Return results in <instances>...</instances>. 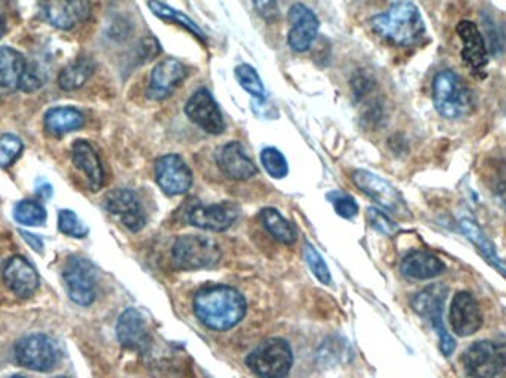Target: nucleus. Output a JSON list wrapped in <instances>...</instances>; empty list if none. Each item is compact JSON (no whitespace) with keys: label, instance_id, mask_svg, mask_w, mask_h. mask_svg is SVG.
Masks as SVG:
<instances>
[{"label":"nucleus","instance_id":"3","mask_svg":"<svg viewBox=\"0 0 506 378\" xmlns=\"http://www.w3.org/2000/svg\"><path fill=\"white\" fill-rule=\"evenodd\" d=\"M432 101L440 116L456 120L472 110V94L456 73L443 70L432 81Z\"/></svg>","mask_w":506,"mask_h":378},{"label":"nucleus","instance_id":"23","mask_svg":"<svg viewBox=\"0 0 506 378\" xmlns=\"http://www.w3.org/2000/svg\"><path fill=\"white\" fill-rule=\"evenodd\" d=\"M72 160L85 174L90 191H99L104 185V169L95 148L88 141H76L72 147Z\"/></svg>","mask_w":506,"mask_h":378},{"label":"nucleus","instance_id":"42","mask_svg":"<svg viewBox=\"0 0 506 378\" xmlns=\"http://www.w3.org/2000/svg\"><path fill=\"white\" fill-rule=\"evenodd\" d=\"M139 52H141L143 61H152V59L156 58L157 55L160 54V43L154 37H145L139 45Z\"/></svg>","mask_w":506,"mask_h":378},{"label":"nucleus","instance_id":"6","mask_svg":"<svg viewBox=\"0 0 506 378\" xmlns=\"http://www.w3.org/2000/svg\"><path fill=\"white\" fill-rule=\"evenodd\" d=\"M221 249L216 241L203 235L181 236L172 249V260L178 269L198 271L215 266Z\"/></svg>","mask_w":506,"mask_h":378},{"label":"nucleus","instance_id":"8","mask_svg":"<svg viewBox=\"0 0 506 378\" xmlns=\"http://www.w3.org/2000/svg\"><path fill=\"white\" fill-rule=\"evenodd\" d=\"M15 356L24 368L48 373L58 364L59 349L54 338L46 334H32L19 340L15 347Z\"/></svg>","mask_w":506,"mask_h":378},{"label":"nucleus","instance_id":"32","mask_svg":"<svg viewBox=\"0 0 506 378\" xmlns=\"http://www.w3.org/2000/svg\"><path fill=\"white\" fill-rule=\"evenodd\" d=\"M234 76L237 79L238 85L242 86L247 94L252 95V98L267 99L265 88L262 85L260 74L252 66H249V64L237 66L236 70H234Z\"/></svg>","mask_w":506,"mask_h":378},{"label":"nucleus","instance_id":"12","mask_svg":"<svg viewBox=\"0 0 506 378\" xmlns=\"http://www.w3.org/2000/svg\"><path fill=\"white\" fill-rule=\"evenodd\" d=\"M185 114L206 134L221 135L225 130L224 117L220 105L209 90L199 89L194 92L185 104Z\"/></svg>","mask_w":506,"mask_h":378},{"label":"nucleus","instance_id":"4","mask_svg":"<svg viewBox=\"0 0 506 378\" xmlns=\"http://www.w3.org/2000/svg\"><path fill=\"white\" fill-rule=\"evenodd\" d=\"M448 294V285L432 284L415 294L412 298L413 311L430 320L431 325L439 333L440 351L444 356L452 355L456 349V342L452 334L448 333L443 320L444 303Z\"/></svg>","mask_w":506,"mask_h":378},{"label":"nucleus","instance_id":"21","mask_svg":"<svg viewBox=\"0 0 506 378\" xmlns=\"http://www.w3.org/2000/svg\"><path fill=\"white\" fill-rule=\"evenodd\" d=\"M218 165L225 176L234 181H247L258 174L255 163L247 156L246 150L237 141L229 143L221 148Z\"/></svg>","mask_w":506,"mask_h":378},{"label":"nucleus","instance_id":"15","mask_svg":"<svg viewBox=\"0 0 506 378\" xmlns=\"http://www.w3.org/2000/svg\"><path fill=\"white\" fill-rule=\"evenodd\" d=\"M105 209L121 219V222L125 225L129 231L138 232L145 227V213L143 205L135 192L125 188H119L114 191L108 192L105 197Z\"/></svg>","mask_w":506,"mask_h":378},{"label":"nucleus","instance_id":"17","mask_svg":"<svg viewBox=\"0 0 506 378\" xmlns=\"http://www.w3.org/2000/svg\"><path fill=\"white\" fill-rule=\"evenodd\" d=\"M92 12L90 0H46L45 19L52 27L72 30L85 23Z\"/></svg>","mask_w":506,"mask_h":378},{"label":"nucleus","instance_id":"2","mask_svg":"<svg viewBox=\"0 0 506 378\" xmlns=\"http://www.w3.org/2000/svg\"><path fill=\"white\" fill-rule=\"evenodd\" d=\"M372 28L385 41L399 46L415 45L425 35V24L410 0H397L384 14L373 17Z\"/></svg>","mask_w":506,"mask_h":378},{"label":"nucleus","instance_id":"25","mask_svg":"<svg viewBox=\"0 0 506 378\" xmlns=\"http://www.w3.org/2000/svg\"><path fill=\"white\" fill-rule=\"evenodd\" d=\"M446 265L443 260L425 250L410 251L401 262V272L413 280H432L435 276L441 275Z\"/></svg>","mask_w":506,"mask_h":378},{"label":"nucleus","instance_id":"45","mask_svg":"<svg viewBox=\"0 0 506 378\" xmlns=\"http://www.w3.org/2000/svg\"><path fill=\"white\" fill-rule=\"evenodd\" d=\"M36 192L37 196L41 197V198L48 200V198L52 196V187H51V183L41 181V182L37 183Z\"/></svg>","mask_w":506,"mask_h":378},{"label":"nucleus","instance_id":"41","mask_svg":"<svg viewBox=\"0 0 506 378\" xmlns=\"http://www.w3.org/2000/svg\"><path fill=\"white\" fill-rule=\"evenodd\" d=\"M251 105L252 112H255L258 117H262L267 120H276L278 117L277 108L274 107L273 104H269L267 99L252 98Z\"/></svg>","mask_w":506,"mask_h":378},{"label":"nucleus","instance_id":"14","mask_svg":"<svg viewBox=\"0 0 506 378\" xmlns=\"http://www.w3.org/2000/svg\"><path fill=\"white\" fill-rule=\"evenodd\" d=\"M291 30L287 33V45L295 52H307L311 48L320 28L317 15L308 6L295 4L289 11Z\"/></svg>","mask_w":506,"mask_h":378},{"label":"nucleus","instance_id":"48","mask_svg":"<svg viewBox=\"0 0 506 378\" xmlns=\"http://www.w3.org/2000/svg\"><path fill=\"white\" fill-rule=\"evenodd\" d=\"M54 378H68V377H64V375H61V377H54Z\"/></svg>","mask_w":506,"mask_h":378},{"label":"nucleus","instance_id":"24","mask_svg":"<svg viewBox=\"0 0 506 378\" xmlns=\"http://www.w3.org/2000/svg\"><path fill=\"white\" fill-rule=\"evenodd\" d=\"M27 61L14 48H0V96L14 94L26 72Z\"/></svg>","mask_w":506,"mask_h":378},{"label":"nucleus","instance_id":"27","mask_svg":"<svg viewBox=\"0 0 506 378\" xmlns=\"http://www.w3.org/2000/svg\"><path fill=\"white\" fill-rule=\"evenodd\" d=\"M94 72V61L88 57H81L61 70L58 86L66 92L81 89L82 86H85L86 81H90Z\"/></svg>","mask_w":506,"mask_h":378},{"label":"nucleus","instance_id":"40","mask_svg":"<svg viewBox=\"0 0 506 378\" xmlns=\"http://www.w3.org/2000/svg\"><path fill=\"white\" fill-rule=\"evenodd\" d=\"M252 4L255 6L256 12L261 19L267 23H274L278 19L280 10H278L277 0H252Z\"/></svg>","mask_w":506,"mask_h":378},{"label":"nucleus","instance_id":"1","mask_svg":"<svg viewBox=\"0 0 506 378\" xmlns=\"http://www.w3.org/2000/svg\"><path fill=\"white\" fill-rule=\"evenodd\" d=\"M194 312L207 328L225 331L245 318L246 300L233 287L212 285L194 296Z\"/></svg>","mask_w":506,"mask_h":378},{"label":"nucleus","instance_id":"22","mask_svg":"<svg viewBox=\"0 0 506 378\" xmlns=\"http://www.w3.org/2000/svg\"><path fill=\"white\" fill-rule=\"evenodd\" d=\"M117 338L121 346L132 351H143L147 347V325L144 316L134 307L126 309L117 320Z\"/></svg>","mask_w":506,"mask_h":378},{"label":"nucleus","instance_id":"19","mask_svg":"<svg viewBox=\"0 0 506 378\" xmlns=\"http://www.w3.org/2000/svg\"><path fill=\"white\" fill-rule=\"evenodd\" d=\"M6 287L19 297H30L39 287V275L32 263L21 256H14L4 266Z\"/></svg>","mask_w":506,"mask_h":378},{"label":"nucleus","instance_id":"44","mask_svg":"<svg viewBox=\"0 0 506 378\" xmlns=\"http://www.w3.org/2000/svg\"><path fill=\"white\" fill-rule=\"evenodd\" d=\"M19 234L23 235L24 240L27 241L28 245L32 247L33 250H36L39 253H42V249H43V241L37 235H33L30 232L19 231Z\"/></svg>","mask_w":506,"mask_h":378},{"label":"nucleus","instance_id":"30","mask_svg":"<svg viewBox=\"0 0 506 378\" xmlns=\"http://www.w3.org/2000/svg\"><path fill=\"white\" fill-rule=\"evenodd\" d=\"M14 218L26 227H42L46 222V209L39 201L24 200L15 205Z\"/></svg>","mask_w":506,"mask_h":378},{"label":"nucleus","instance_id":"28","mask_svg":"<svg viewBox=\"0 0 506 378\" xmlns=\"http://www.w3.org/2000/svg\"><path fill=\"white\" fill-rule=\"evenodd\" d=\"M148 8L152 14L156 15L157 19L178 24L181 27H184L187 32L198 37L199 41L206 42V35L203 33L202 28L199 27L198 24L194 23L193 19H190L189 15H185L184 12L174 10L160 0H150Z\"/></svg>","mask_w":506,"mask_h":378},{"label":"nucleus","instance_id":"16","mask_svg":"<svg viewBox=\"0 0 506 378\" xmlns=\"http://www.w3.org/2000/svg\"><path fill=\"white\" fill-rule=\"evenodd\" d=\"M187 67L175 58H166L157 64L152 73L147 96L154 101L169 98L185 81Z\"/></svg>","mask_w":506,"mask_h":378},{"label":"nucleus","instance_id":"38","mask_svg":"<svg viewBox=\"0 0 506 378\" xmlns=\"http://www.w3.org/2000/svg\"><path fill=\"white\" fill-rule=\"evenodd\" d=\"M305 258H307L309 269L313 271L314 275L317 276L318 281L323 284H329L331 280V271L326 262L323 260L322 254L318 253L313 245H305Z\"/></svg>","mask_w":506,"mask_h":378},{"label":"nucleus","instance_id":"9","mask_svg":"<svg viewBox=\"0 0 506 378\" xmlns=\"http://www.w3.org/2000/svg\"><path fill=\"white\" fill-rule=\"evenodd\" d=\"M64 282L68 296L81 306H90L97 296V272L90 260L72 256L68 258L63 269Z\"/></svg>","mask_w":506,"mask_h":378},{"label":"nucleus","instance_id":"7","mask_svg":"<svg viewBox=\"0 0 506 378\" xmlns=\"http://www.w3.org/2000/svg\"><path fill=\"white\" fill-rule=\"evenodd\" d=\"M462 365L472 378L506 375V346L487 340L472 343L462 355Z\"/></svg>","mask_w":506,"mask_h":378},{"label":"nucleus","instance_id":"37","mask_svg":"<svg viewBox=\"0 0 506 378\" xmlns=\"http://www.w3.org/2000/svg\"><path fill=\"white\" fill-rule=\"evenodd\" d=\"M46 81H48V76H46V73L43 72V68L39 67L37 64L27 63L23 79H21V83H19V89L24 90V92H28V94H30V92H36V90L43 88Z\"/></svg>","mask_w":506,"mask_h":378},{"label":"nucleus","instance_id":"20","mask_svg":"<svg viewBox=\"0 0 506 378\" xmlns=\"http://www.w3.org/2000/svg\"><path fill=\"white\" fill-rule=\"evenodd\" d=\"M457 36L461 37L462 59L472 72H483L488 64V50L483 35L479 32L477 24L471 21H461L456 27Z\"/></svg>","mask_w":506,"mask_h":378},{"label":"nucleus","instance_id":"5","mask_svg":"<svg viewBox=\"0 0 506 378\" xmlns=\"http://www.w3.org/2000/svg\"><path fill=\"white\" fill-rule=\"evenodd\" d=\"M246 364L260 378H284L291 371L293 355L286 340L269 338L249 353Z\"/></svg>","mask_w":506,"mask_h":378},{"label":"nucleus","instance_id":"10","mask_svg":"<svg viewBox=\"0 0 506 378\" xmlns=\"http://www.w3.org/2000/svg\"><path fill=\"white\" fill-rule=\"evenodd\" d=\"M353 182L362 189L366 196L370 197L375 203L388 210L390 213L399 216H408L409 209L403 197L391 185L388 181L369 172V170H355L353 174Z\"/></svg>","mask_w":506,"mask_h":378},{"label":"nucleus","instance_id":"11","mask_svg":"<svg viewBox=\"0 0 506 378\" xmlns=\"http://www.w3.org/2000/svg\"><path fill=\"white\" fill-rule=\"evenodd\" d=\"M156 181L167 196H183L193 185V174L183 157L166 154L156 161Z\"/></svg>","mask_w":506,"mask_h":378},{"label":"nucleus","instance_id":"43","mask_svg":"<svg viewBox=\"0 0 506 378\" xmlns=\"http://www.w3.org/2000/svg\"><path fill=\"white\" fill-rule=\"evenodd\" d=\"M494 198H496L497 204L501 205L502 209L506 212V181H501L496 183V187L493 189Z\"/></svg>","mask_w":506,"mask_h":378},{"label":"nucleus","instance_id":"35","mask_svg":"<svg viewBox=\"0 0 506 378\" xmlns=\"http://www.w3.org/2000/svg\"><path fill=\"white\" fill-rule=\"evenodd\" d=\"M23 143L19 136L15 135L6 134L0 138V166L2 167H10L14 165L17 158L23 152Z\"/></svg>","mask_w":506,"mask_h":378},{"label":"nucleus","instance_id":"47","mask_svg":"<svg viewBox=\"0 0 506 378\" xmlns=\"http://www.w3.org/2000/svg\"><path fill=\"white\" fill-rule=\"evenodd\" d=\"M10 378H27V377H24V375H19V374H17V375H12V377Z\"/></svg>","mask_w":506,"mask_h":378},{"label":"nucleus","instance_id":"29","mask_svg":"<svg viewBox=\"0 0 506 378\" xmlns=\"http://www.w3.org/2000/svg\"><path fill=\"white\" fill-rule=\"evenodd\" d=\"M261 219L264 223L265 229L283 244H293L296 241L295 228L292 227L291 222H287L286 219L283 218L282 213L278 210L264 209L261 212Z\"/></svg>","mask_w":506,"mask_h":378},{"label":"nucleus","instance_id":"46","mask_svg":"<svg viewBox=\"0 0 506 378\" xmlns=\"http://www.w3.org/2000/svg\"><path fill=\"white\" fill-rule=\"evenodd\" d=\"M6 32V19L4 15L0 14V39L5 35Z\"/></svg>","mask_w":506,"mask_h":378},{"label":"nucleus","instance_id":"31","mask_svg":"<svg viewBox=\"0 0 506 378\" xmlns=\"http://www.w3.org/2000/svg\"><path fill=\"white\" fill-rule=\"evenodd\" d=\"M461 228L463 234L468 236V240L479 249V253L483 254L488 262H490L492 258H496V247H494L492 241L488 240V236L484 234L483 229H481L474 220H471V219H462Z\"/></svg>","mask_w":506,"mask_h":378},{"label":"nucleus","instance_id":"33","mask_svg":"<svg viewBox=\"0 0 506 378\" xmlns=\"http://www.w3.org/2000/svg\"><path fill=\"white\" fill-rule=\"evenodd\" d=\"M261 163L271 178L283 179L286 178L287 174H289L286 158L283 156L282 151H278L277 148L269 147L262 150Z\"/></svg>","mask_w":506,"mask_h":378},{"label":"nucleus","instance_id":"18","mask_svg":"<svg viewBox=\"0 0 506 378\" xmlns=\"http://www.w3.org/2000/svg\"><path fill=\"white\" fill-rule=\"evenodd\" d=\"M238 218V207L233 203L198 205L190 210L189 222L206 231L221 232L229 229Z\"/></svg>","mask_w":506,"mask_h":378},{"label":"nucleus","instance_id":"36","mask_svg":"<svg viewBox=\"0 0 506 378\" xmlns=\"http://www.w3.org/2000/svg\"><path fill=\"white\" fill-rule=\"evenodd\" d=\"M327 198L331 200L336 213L344 219H353L359 214V204L355 203L353 197L348 196L346 192L335 191L331 192Z\"/></svg>","mask_w":506,"mask_h":378},{"label":"nucleus","instance_id":"39","mask_svg":"<svg viewBox=\"0 0 506 378\" xmlns=\"http://www.w3.org/2000/svg\"><path fill=\"white\" fill-rule=\"evenodd\" d=\"M368 219L370 227H372L373 229H377L378 232H381V234L393 235V234L397 231V225H395V223L391 220L390 216H386L382 210L370 207V209L368 210Z\"/></svg>","mask_w":506,"mask_h":378},{"label":"nucleus","instance_id":"13","mask_svg":"<svg viewBox=\"0 0 506 378\" xmlns=\"http://www.w3.org/2000/svg\"><path fill=\"white\" fill-rule=\"evenodd\" d=\"M448 324L453 333L459 337H468L481 328L483 313L472 294L459 291L453 296L448 312Z\"/></svg>","mask_w":506,"mask_h":378},{"label":"nucleus","instance_id":"26","mask_svg":"<svg viewBox=\"0 0 506 378\" xmlns=\"http://www.w3.org/2000/svg\"><path fill=\"white\" fill-rule=\"evenodd\" d=\"M85 125V117L79 110L72 107L51 108L45 114V129L54 136H63L81 129Z\"/></svg>","mask_w":506,"mask_h":378},{"label":"nucleus","instance_id":"34","mask_svg":"<svg viewBox=\"0 0 506 378\" xmlns=\"http://www.w3.org/2000/svg\"><path fill=\"white\" fill-rule=\"evenodd\" d=\"M58 229L66 235L73 236V238H85L90 232L86 223L81 220L73 210H59Z\"/></svg>","mask_w":506,"mask_h":378}]
</instances>
